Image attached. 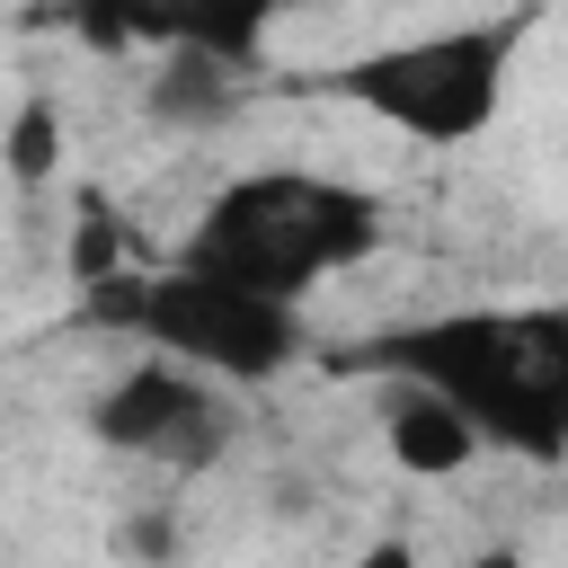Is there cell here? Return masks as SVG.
Listing matches in <instances>:
<instances>
[{
    "label": "cell",
    "mask_w": 568,
    "mask_h": 568,
    "mask_svg": "<svg viewBox=\"0 0 568 568\" xmlns=\"http://www.w3.org/2000/svg\"><path fill=\"white\" fill-rule=\"evenodd\" d=\"M89 320L124 328L151 355H178L213 382H275L302 355V302L248 293L231 275H204L186 257L169 266H106L89 275Z\"/></svg>",
    "instance_id": "3"
},
{
    "label": "cell",
    "mask_w": 568,
    "mask_h": 568,
    "mask_svg": "<svg viewBox=\"0 0 568 568\" xmlns=\"http://www.w3.org/2000/svg\"><path fill=\"white\" fill-rule=\"evenodd\" d=\"M382 444H390V462L417 470V479H453V470H470V462L488 453L479 426H470L444 390H426V382H399V390H390V408H382Z\"/></svg>",
    "instance_id": "7"
},
{
    "label": "cell",
    "mask_w": 568,
    "mask_h": 568,
    "mask_svg": "<svg viewBox=\"0 0 568 568\" xmlns=\"http://www.w3.org/2000/svg\"><path fill=\"white\" fill-rule=\"evenodd\" d=\"M515 44H524V18H479V27H435V36H399V44H373L337 71H320L328 98H346L355 115L408 133V142H479L506 106V71H515Z\"/></svg>",
    "instance_id": "4"
},
{
    "label": "cell",
    "mask_w": 568,
    "mask_h": 568,
    "mask_svg": "<svg viewBox=\"0 0 568 568\" xmlns=\"http://www.w3.org/2000/svg\"><path fill=\"white\" fill-rule=\"evenodd\" d=\"M0 160H9L18 186H44V178L62 169V106H53V98H27V106L9 115V133H0Z\"/></svg>",
    "instance_id": "8"
},
{
    "label": "cell",
    "mask_w": 568,
    "mask_h": 568,
    "mask_svg": "<svg viewBox=\"0 0 568 568\" xmlns=\"http://www.w3.org/2000/svg\"><path fill=\"white\" fill-rule=\"evenodd\" d=\"M364 373L444 390L479 444L515 462H568V302L435 311L364 346Z\"/></svg>",
    "instance_id": "1"
},
{
    "label": "cell",
    "mask_w": 568,
    "mask_h": 568,
    "mask_svg": "<svg viewBox=\"0 0 568 568\" xmlns=\"http://www.w3.org/2000/svg\"><path fill=\"white\" fill-rule=\"evenodd\" d=\"M373 248H382V195L320 178V169H248L178 240L186 266L231 275V284L275 293V302H311L328 275L364 266Z\"/></svg>",
    "instance_id": "2"
},
{
    "label": "cell",
    "mask_w": 568,
    "mask_h": 568,
    "mask_svg": "<svg viewBox=\"0 0 568 568\" xmlns=\"http://www.w3.org/2000/svg\"><path fill=\"white\" fill-rule=\"evenodd\" d=\"M284 0H44L36 27H62L98 53H195L222 71H248L266 53Z\"/></svg>",
    "instance_id": "5"
},
{
    "label": "cell",
    "mask_w": 568,
    "mask_h": 568,
    "mask_svg": "<svg viewBox=\"0 0 568 568\" xmlns=\"http://www.w3.org/2000/svg\"><path fill=\"white\" fill-rule=\"evenodd\" d=\"M89 435L106 453H142V462H169V470H195L222 453V399H213V373L178 364V355H142L133 373H115L89 408Z\"/></svg>",
    "instance_id": "6"
}]
</instances>
